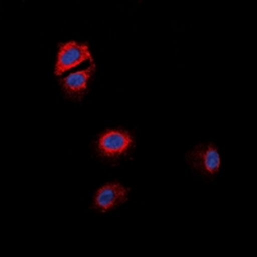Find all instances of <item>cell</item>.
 I'll return each mask as SVG.
<instances>
[{"instance_id":"2","label":"cell","mask_w":257,"mask_h":257,"mask_svg":"<svg viewBox=\"0 0 257 257\" xmlns=\"http://www.w3.org/2000/svg\"><path fill=\"white\" fill-rule=\"evenodd\" d=\"M185 158L192 170L206 181L216 178L221 170V155L212 142L200 143L187 152Z\"/></svg>"},{"instance_id":"5","label":"cell","mask_w":257,"mask_h":257,"mask_svg":"<svg viewBox=\"0 0 257 257\" xmlns=\"http://www.w3.org/2000/svg\"><path fill=\"white\" fill-rule=\"evenodd\" d=\"M96 70L94 63L87 69L71 73L60 80V88L65 97L70 101L79 102L88 93V86Z\"/></svg>"},{"instance_id":"3","label":"cell","mask_w":257,"mask_h":257,"mask_svg":"<svg viewBox=\"0 0 257 257\" xmlns=\"http://www.w3.org/2000/svg\"><path fill=\"white\" fill-rule=\"evenodd\" d=\"M131 190L118 180L105 182L93 193L90 209L100 215L113 212L127 202Z\"/></svg>"},{"instance_id":"4","label":"cell","mask_w":257,"mask_h":257,"mask_svg":"<svg viewBox=\"0 0 257 257\" xmlns=\"http://www.w3.org/2000/svg\"><path fill=\"white\" fill-rule=\"evenodd\" d=\"M86 60L93 61L88 44L73 41L63 43L58 50L55 74L60 76Z\"/></svg>"},{"instance_id":"1","label":"cell","mask_w":257,"mask_h":257,"mask_svg":"<svg viewBox=\"0 0 257 257\" xmlns=\"http://www.w3.org/2000/svg\"><path fill=\"white\" fill-rule=\"evenodd\" d=\"M136 147V139L124 128H107L99 133L93 143L98 158L104 163L117 165L126 158Z\"/></svg>"}]
</instances>
